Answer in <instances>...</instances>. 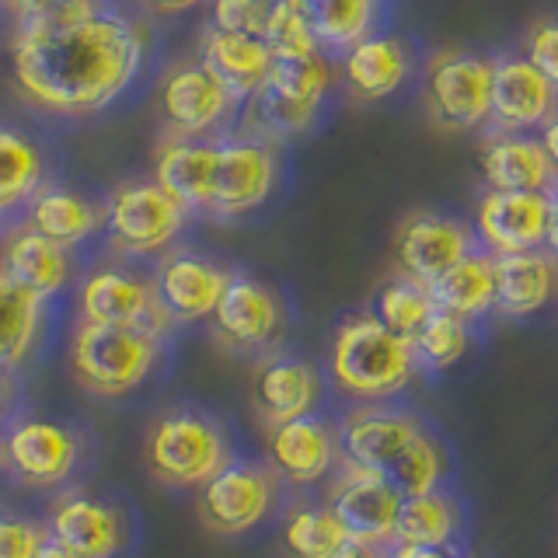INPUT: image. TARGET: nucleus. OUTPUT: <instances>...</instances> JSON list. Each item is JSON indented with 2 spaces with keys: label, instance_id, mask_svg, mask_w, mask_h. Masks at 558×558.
Returning a JSON list of instances; mask_svg holds the SVG:
<instances>
[{
  "label": "nucleus",
  "instance_id": "27",
  "mask_svg": "<svg viewBox=\"0 0 558 558\" xmlns=\"http://www.w3.org/2000/svg\"><path fill=\"white\" fill-rule=\"evenodd\" d=\"M214 165H217V140H168L157 150L154 161V182L168 196L179 199L189 214L199 209L206 214L209 189H214Z\"/></svg>",
  "mask_w": 558,
  "mask_h": 558
},
{
  "label": "nucleus",
  "instance_id": "17",
  "mask_svg": "<svg viewBox=\"0 0 558 558\" xmlns=\"http://www.w3.org/2000/svg\"><path fill=\"white\" fill-rule=\"evenodd\" d=\"M475 231L488 255H517L545 248L548 192L488 189L475 209Z\"/></svg>",
  "mask_w": 558,
  "mask_h": 558
},
{
  "label": "nucleus",
  "instance_id": "47",
  "mask_svg": "<svg viewBox=\"0 0 558 558\" xmlns=\"http://www.w3.org/2000/svg\"><path fill=\"white\" fill-rule=\"evenodd\" d=\"M537 140H541V147H545L548 161H551V168L558 174V112L545 122V126L537 130Z\"/></svg>",
  "mask_w": 558,
  "mask_h": 558
},
{
  "label": "nucleus",
  "instance_id": "4",
  "mask_svg": "<svg viewBox=\"0 0 558 558\" xmlns=\"http://www.w3.org/2000/svg\"><path fill=\"white\" fill-rule=\"evenodd\" d=\"M147 471L171 488H203L220 468L231 464L227 433L203 412H168L147 433Z\"/></svg>",
  "mask_w": 558,
  "mask_h": 558
},
{
  "label": "nucleus",
  "instance_id": "46",
  "mask_svg": "<svg viewBox=\"0 0 558 558\" xmlns=\"http://www.w3.org/2000/svg\"><path fill=\"white\" fill-rule=\"evenodd\" d=\"M545 252L558 262V182L548 189V231H545Z\"/></svg>",
  "mask_w": 558,
  "mask_h": 558
},
{
  "label": "nucleus",
  "instance_id": "34",
  "mask_svg": "<svg viewBox=\"0 0 558 558\" xmlns=\"http://www.w3.org/2000/svg\"><path fill=\"white\" fill-rule=\"evenodd\" d=\"M440 307H436L433 290L426 283H415V279H409V276H395L377 290L371 314L384 328H391L395 336L415 342L418 331L429 325V318Z\"/></svg>",
  "mask_w": 558,
  "mask_h": 558
},
{
  "label": "nucleus",
  "instance_id": "30",
  "mask_svg": "<svg viewBox=\"0 0 558 558\" xmlns=\"http://www.w3.org/2000/svg\"><path fill=\"white\" fill-rule=\"evenodd\" d=\"M461 531V506L447 488H433V493H418L401 499L395 545H429L447 548Z\"/></svg>",
  "mask_w": 558,
  "mask_h": 558
},
{
  "label": "nucleus",
  "instance_id": "40",
  "mask_svg": "<svg viewBox=\"0 0 558 558\" xmlns=\"http://www.w3.org/2000/svg\"><path fill=\"white\" fill-rule=\"evenodd\" d=\"M262 39L272 49V57H307V52H322L318 35H314L307 14L283 4V0H276Z\"/></svg>",
  "mask_w": 558,
  "mask_h": 558
},
{
  "label": "nucleus",
  "instance_id": "18",
  "mask_svg": "<svg viewBox=\"0 0 558 558\" xmlns=\"http://www.w3.org/2000/svg\"><path fill=\"white\" fill-rule=\"evenodd\" d=\"M266 447L272 471L290 485H318L328 471L339 468L342 458L339 429L322 415H301L269 426Z\"/></svg>",
  "mask_w": 558,
  "mask_h": 558
},
{
  "label": "nucleus",
  "instance_id": "44",
  "mask_svg": "<svg viewBox=\"0 0 558 558\" xmlns=\"http://www.w3.org/2000/svg\"><path fill=\"white\" fill-rule=\"evenodd\" d=\"M391 558H471V555H464L461 548H453V545H447V548H429V545H398V548L391 551Z\"/></svg>",
  "mask_w": 558,
  "mask_h": 558
},
{
  "label": "nucleus",
  "instance_id": "48",
  "mask_svg": "<svg viewBox=\"0 0 558 558\" xmlns=\"http://www.w3.org/2000/svg\"><path fill=\"white\" fill-rule=\"evenodd\" d=\"M4 4L17 14V17H22V22H25V17H32V14H43L46 8H52V4H57V0H4Z\"/></svg>",
  "mask_w": 558,
  "mask_h": 558
},
{
  "label": "nucleus",
  "instance_id": "49",
  "mask_svg": "<svg viewBox=\"0 0 558 558\" xmlns=\"http://www.w3.org/2000/svg\"><path fill=\"white\" fill-rule=\"evenodd\" d=\"M147 4L154 11H161V14H182V11H192V8L206 4V0H147Z\"/></svg>",
  "mask_w": 558,
  "mask_h": 558
},
{
  "label": "nucleus",
  "instance_id": "52",
  "mask_svg": "<svg viewBox=\"0 0 558 558\" xmlns=\"http://www.w3.org/2000/svg\"><path fill=\"white\" fill-rule=\"evenodd\" d=\"M0 464H4V444H0Z\"/></svg>",
  "mask_w": 558,
  "mask_h": 558
},
{
  "label": "nucleus",
  "instance_id": "5",
  "mask_svg": "<svg viewBox=\"0 0 558 558\" xmlns=\"http://www.w3.org/2000/svg\"><path fill=\"white\" fill-rule=\"evenodd\" d=\"M426 112L447 133H471L493 112V57L464 49L433 52L423 74Z\"/></svg>",
  "mask_w": 558,
  "mask_h": 558
},
{
  "label": "nucleus",
  "instance_id": "25",
  "mask_svg": "<svg viewBox=\"0 0 558 558\" xmlns=\"http://www.w3.org/2000/svg\"><path fill=\"white\" fill-rule=\"evenodd\" d=\"M482 174L488 189L506 192H548L558 174L534 133H493L482 147Z\"/></svg>",
  "mask_w": 558,
  "mask_h": 558
},
{
  "label": "nucleus",
  "instance_id": "36",
  "mask_svg": "<svg viewBox=\"0 0 558 558\" xmlns=\"http://www.w3.org/2000/svg\"><path fill=\"white\" fill-rule=\"evenodd\" d=\"M43 154L25 133L0 126V214L28 203L43 189Z\"/></svg>",
  "mask_w": 558,
  "mask_h": 558
},
{
  "label": "nucleus",
  "instance_id": "41",
  "mask_svg": "<svg viewBox=\"0 0 558 558\" xmlns=\"http://www.w3.org/2000/svg\"><path fill=\"white\" fill-rule=\"evenodd\" d=\"M276 0H214V28L238 32V35H258L266 32L269 14Z\"/></svg>",
  "mask_w": 558,
  "mask_h": 558
},
{
  "label": "nucleus",
  "instance_id": "33",
  "mask_svg": "<svg viewBox=\"0 0 558 558\" xmlns=\"http://www.w3.org/2000/svg\"><path fill=\"white\" fill-rule=\"evenodd\" d=\"M318 112H322V105L290 101L283 95L269 92V87H262L258 95H252L248 101H244V119H248L244 122V133L279 147L293 136L311 133L314 122H318Z\"/></svg>",
  "mask_w": 558,
  "mask_h": 558
},
{
  "label": "nucleus",
  "instance_id": "20",
  "mask_svg": "<svg viewBox=\"0 0 558 558\" xmlns=\"http://www.w3.org/2000/svg\"><path fill=\"white\" fill-rule=\"evenodd\" d=\"M318 398H322V377L307 360L276 353L258 363L255 384H252V405L266 418V426L314 415Z\"/></svg>",
  "mask_w": 558,
  "mask_h": 558
},
{
  "label": "nucleus",
  "instance_id": "29",
  "mask_svg": "<svg viewBox=\"0 0 558 558\" xmlns=\"http://www.w3.org/2000/svg\"><path fill=\"white\" fill-rule=\"evenodd\" d=\"M429 290L440 311L458 314L468 325L478 322L488 311H496V258L488 252H471Z\"/></svg>",
  "mask_w": 558,
  "mask_h": 558
},
{
  "label": "nucleus",
  "instance_id": "35",
  "mask_svg": "<svg viewBox=\"0 0 558 558\" xmlns=\"http://www.w3.org/2000/svg\"><path fill=\"white\" fill-rule=\"evenodd\" d=\"M345 527L339 523V517L331 513V506L322 502H301L293 506V510L287 513L283 520V534H279V541H283V551L290 558H331L345 541Z\"/></svg>",
  "mask_w": 558,
  "mask_h": 558
},
{
  "label": "nucleus",
  "instance_id": "8",
  "mask_svg": "<svg viewBox=\"0 0 558 558\" xmlns=\"http://www.w3.org/2000/svg\"><path fill=\"white\" fill-rule=\"evenodd\" d=\"M276 475L258 464H227L199 488L196 510L206 531L234 537L258 527L276 506Z\"/></svg>",
  "mask_w": 558,
  "mask_h": 558
},
{
  "label": "nucleus",
  "instance_id": "3",
  "mask_svg": "<svg viewBox=\"0 0 558 558\" xmlns=\"http://www.w3.org/2000/svg\"><path fill=\"white\" fill-rule=\"evenodd\" d=\"M157 356H161V339L144 328L81 322L70 342V371L84 391L101 398H119L140 388L150 377Z\"/></svg>",
  "mask_w": 558,
  "mask_h": 558
},
{
  "label": "nucleus",
  "instance_id": "21",
  "mask_svg": "<svg viewBox=\"0 0 558 558\" xmlns=\"http://www.w3.org/2000/svg\"><path fill=\"white\" fill-rule=\"evenodd\" d=\"M0 272L35 296H57L70 283V255L63 244L49 241L25 220L0 241Z\"/></svg>",
  "mask_w": 558,
  "mask_h": 558
},
{
  "label": "nucleus",
  "instance_id": "43",
  "mask_svg": "<svg viewBox=\"0 0 558 558\" xmlns=\"http://www.w3.org/2000/svg\"><path fill=\"white\" fill-rule=\"evenodd\" d=\"M46 531L25 517L0 513V558H35L46 545Z\"/></svg>",
  "mask_w": 558,
  "mask_h": 558
},
{
  "label": "nucleus",
  "instance_id": "7",
  "mask_svg": "<svg viewBox=\"0 0 558 558\" xmlns=\"http://www.w3.org/2000/svg\"><path fill=\"white\" fill-rule=\"evenodd\" d=\"M279 182V154L276 144L258 136H231L217 140V165H214V189H209V217H244L269 203Z\"/></svg>",
  "mask_w": 558,
  "mask_h": 558
},
{
  "label": "nucleus",
  "instance_id": "15",
  "mask_svg": "<svg viewBox=\"0 0 558 558\" xmlns=\"http://www.w3.org/2000/svg\"><path fill=\"white\" fill-rule=\"evenodd\" d=\"M150 283L157 293V304L165 307L168 318L174 325H189V322L214 318L220 296L227 283H231V272L203 255L171 252L157 262Z\"/></svg>",
  "mask_w": 558,
  "mask_h": 558
},
{
  "label": "nucleus",
  "instance_id": "11",
  "mask_svg": "<svg viewBox=\"0 0 558 558\" xmlns=\"http://www.w3.org/2000/svg\"><path fill=\"white\" fill-rule=\"evenodd\" d=\"M157 105H161V119L174 140H206L238 109L231 92L209 74L203 60L174 66L161 84Z\"/></svg>",
  "mask_w": 558,
  "mask_h": 558
},
{
  "label": "nucleus",
  "instance_id": "10",
  "mask_svg": "<svg viewBox=\"0 0 558 558\" xmlns=\"http://www.w3.org/2000/svg\"><path fill=\"white\" fill-rule=\"evenodd\" d=\"M77 304H81V322L144 328L157 339H165V331L174 325L165 314V307L157 304L154 283L119 266H105L87 276L81 283Z\"/></svg>",
  "mask_w": 558,
  "mask_h": 558
},
{
  "label": "nucleus",
  "instance_id": "23",
  "mask_svg": "<svg viewBox=\"0 0 558 558\" xmlns=\"http://www.w3.org/2000/svg\"><path fill=\"white\" fill-rule=\"evenodd\" d=\"M49 537L77 558H112L122 548V520L109 502L70 493L52 506Z\"/></svg>",
  "mask_w": 558,
  "mask_h": 558
},
{
  "label": "nucleus",
  "instance_id": "13",
  "mask_svg": "<svg viewBox=\"0 0 558 558\" xmlns=\"http://www.w3.org/2000/svg\"><path fill=\"white\" fill-rule=\"evenodd\" d=\"M558 112V92L523 52L493 57V112L499 133H537Z\"/></svg>",
  "mask_w": 558,
  "mask_h": 558
},
{
  "label": "nucleus",
  "instance_id": "24",
  "mask_svg": "<svg viewBox=\"0 0 558 558\" xmlns=\"http://www.w3.org/2000/svg\"><path fill=\"white\" fill-rule=\"evenodd\" d=\"M342 84L356 101L391 98L412 74V57L398 35H371L342 52Z\"/></svg>",
  "mask_w": 558,
  "mask_h": 558
},
{
  "label": "nucleus",
  "instance_id": "1",
  "mask_svg": "<svg viewBox=\"0 0 558 558\" xmlns=\"http://www.w3.org/2000/svg\"><path fill=\"white\" fill-rule=\"evenodd\" d=\"M144 57L147 39L136 22L116 11H95L70 25L22 22L11 74L17 95L35 109L81 119L126 95Z\"/></svg>",
  "mask_w": 558,
  "mask_h": 558
},
{
  "label": "nucleus",
  "instance_id": "26",
  "mask_svg": "<svg viewBox=\"0 0 558 558\" xmlns=\"http://www.w3.org/2000/svg\"><path fill=\"white\" fill-rule=\"evenodd\" d=\"M496 258V311L502 318H531L558 293V262L545 252H517Z\"/></svg>",
  "mask_w": 558,
  "mask_h": 558
},
{
  "label": "nucleus",
  "instance_id": "22",
  "mask_svg": "<svg viewBox=\"0 0 558 558\" xmlns=\"http://www.w3.org/2000/svg\"><path fill=\"white\" fill-rule=\"evenodd\" d=\"M199 60L209 66V74L231 92V98L244 105L266 87L272 49L266 46V39H258V35H238V32H223L209 25L199 39Z\"/></svg>",
  "mask_w": 558,
  "mask_h": 558
},
{
  "label": "nucleus",
  "instance_id": "45",
  "mask_svg": "<svg viewBox=\"0 0 558 558\" xmlns=\"http://www.w3.org/2000/svg\"><path fill=\"white\" fill-rule=\"evenodd\" d=\"M331 558H391L384 551V545H374V541H356V537H345L342 548L331 555Z\"/></svg>",
  "mask_w": 558,
  "mask_h": 558
},
{
  "label": "nucleus",
  "instance_id": "31",
  "mask_svg": "<svg viewBox=\"0 0 558 558\" xmlns=\"http://www.w3.org/2000/svg\"><path fill=\"white\" fill-rule=\"evenodd\" d=\"M43 296L0 272V374L17 371L32 356L43 328Z\"/></svg>",
  "mask_w": 558,
  "mask_h": 558
},
{
  "label": "nucleus",
  "instance_id": "6",
  "mask_svg": "<svg viewBox=\"0 0 558 558\" xmlns=\"http://www.w3.org/2000/svg\"><path fill=\"white\" fill-rule=\"evenodd\" d=\"M189 209L150 182H122L105 203V231L112 248L130 258L161 255L182 234Z\"/></svg>",
  "mask_w": 558,
  "mask_h": 558
},
{
  "label": "nucleus",
  "instance_id": "32",
  "mask_svg": "<svg viewBox=\"0 0 558 558\" xmlns=\"http://www.w3.org/2000/svg\"><path fill=\"white\" fill-rule=\"evenodd\" d=\"M304 14L318 35L322 52H345L377 35L380 0H307Z\"/></svg>",
  "mask_w": 558,
  "mask_h": 558
},
{
  "label": "nucleus",
  "instance_id": "12",
  "mask_svg": "<svg viewBox=\"0 0 558 558\" xmlns=\"http://www.w3.org/2000/svg\"><path fill=\"white\" fill-rule=\"evenodd\" d=\"M471 252H475V231L453 217L429 214V209H418V214L401 220L395 238L401 276L426 287H433L436 279L450 272Z\"/></svg>",
  "mask_w": 558,
  "mask_h": 558
},
{
  "label": "nucleus",
  "instance_id": "28",
  "mask_svg": "<svg viewBox=\"0 0 558 558\" xmlns=\"http://www.w3.org/2000/svg\"><path fill=\"white\" fill-rule=\"evenodd\" d=\"M28 223L49 241L74 248L105 227V209L63 185H43L28 199Z\"/></svg>",
  "mask_w": 558,
  "mask_h": 558
},
{
  "label": "nucleus",
  "instance_id": "51",
  "mask_svg": "<svg viewBox=\"0 0 558 558\" xmlns=\"http://www.w3.org/2000/svg\"><path fill=\"white\" fill-rule=\"evenodd\" d=\"M4 401H8V391H4V380H0V415H4Z\"/></svg>",
  "mask_w": 558,
  "mask_h": 558
},
{
  "label": "nucleus",
  "instance_id": "38",
  "mask_svg": "<svg viewBox=\"0 0 558 558\" xmlns=\"http://www.w3.org/2000/svg\"><path fill=\"white\" fill-rule=\"evenodd\" d=\"M447 468H450V461H447L444 444L436 440V436L423 433L388 471H384V475H388V482L401 496H418V493L440 488L447 478Z\"/></svg>",
  "mask_w": 558,
  "mask_h": 558
},
{
  "label": "nucleus",
  "instance_id": "2",
  "mask_svg": "<svg viewBox=\"0 0 558 558\" xmlns=\"http://www.w3.org/2000/svg\"><path fill=\"white\" fill-rule=\"evenodd\" d=\"M418 371L415 345L384 328L374 314L345 318L328 349L331 384L356 401H384L409 388Z\"/></svg>",
  "mask_w": 558,
  "mask_h": 558
},
{
  "label": "nucleus",
  "instance_id": "19",
  "mask_svg": "<svg viewBox=\"0 0 558 558\" xmlns=\"http://www.w3.org/2000/svg\"><path fill=\"white\" fill-rule=\"evenodd\" d=\"M214 331L241 353L266 349L283 331V301L252 276H231L214 311Z\"/></svg>",
  "mask_w": 558,
  "mask_h": 558
},
{
  "label": "nucleus",
  "instance_id": "42",
  "mask_svg": "<svg viewBox=\"0 0 558 558\" xmlns=\"http://www.w3.org/2000/svg\"><path fill=\"white\" fill-rule=\"evenodd\" d=\"M523 57H527L558 92V17H541L537 25H531L527 39H523Z\"/></svg>",
  "mask_w": 558,
  "mask_h": 558
},
{
  "label": "nucleus",
  "instance_id": "39",
  "mask_svg": "<svg viewBox=\"0 0 558 558\" xmlns=\"http://www.w3.org/2000/svg\"><path fill=\"white\" fill-rule=\"evenodd\" d=\"M412 345H415L418 366H426V371H447V366H453L468 353L471 328L464 318H458V314L436 311Z\"/></svg>",
  "mask_w": 558,
  "mask_h": 558
},
{
  "label": "nucleus",
  "instance_id": "16",
  "mask_svg": "<svg viewBox=\"0 0 558 558\" xmlns=\"http://www.w3.org/2000/svg\"><path fill=\"white\" fill-rule=\"evenodd\" d=\"M81 458L77 436L49 418H25L4 436V464L25 485L57 488L74 475Z\"/></svg>",
  "mask_w": 558,
  "mask_h": 558
},
{
  "label": "nucleus",
  "instance_id": "50",
  "mask_svg": "<svg viewBox=\"0 0 558 558\" xmlns=\"http://www.w3.org/2000/svg\"><path fill=\"white\" fill-rule=\"evenodd\" d=\"M35 558H77V555H74V551H66V548L60 545V541L46 537V545L39 548V555H35Z\"/></svg>",
  "mask_w": 558,
  "mask_h": 558
},
{
  "label": "nucleus",
  "instance_id": "9",
  "mask_svg": "<svg viewBox=\"0 0 558 558\" xmlns=\"http://www.w3.org/2000/svg\"><path fill=\"white\" fill-rule=\"evenodd\" d=\"M401 496L388 482V475L360 464H339V475L328 488V506L339 517L349 537L374 541V545H391L398 531Z\"/></svg>",
  "mask_w": 558,
  "mask_h": 558
},
{
  "label": "nucleus",
  "instance_id": "37",
  "mask_svg": "<svg viewBox=\"0 0 558 558\" xmlns=\"http://www.w3.org/2000/svg\"><path fill=\"white\" fill-rule=\"evenodd\" d=\"M336 70H331L325 52H307V57H272L266 87L290 101L322 105L331 92Z\"/></svg>",
  "mask_w": 558,
  "mask_h": 558
},
{
  "label": "nucleus",
  "instance_id": "14",
  "mask_svg": "<svg viewBox=\"0 0 558 558\" xmlns=\"http://www.w3.org/2000/svg\"><path fill=\"white\" fill-rule=\"evenodd\" d=\"M423 433L429 429L423 426L418 415L405 409L377 405V401H363V405L349 412L339 426L342 461L380 471L384 475Z\"/></svg>",
  "mask_w": 558,
  "mask_h": 558
}]
</instances>
